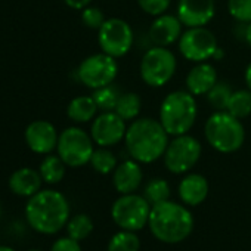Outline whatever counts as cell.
<instances>
[{"instance_id": "16", "label": "cell", "mask_w": 251, "mask_h": 251, "mask_svg": "<svg viewBox=\"0 0 251 251\" xmlns=\"http://www.w3.org/2000/svg\"><path fill=\"white\" fill-rule=\"evenodd\" d=\"M182 28H183V24L180 23L177 15L163 14V15L155 17V20L151 23L148 37L154 46L169 48L173 43L179 42L183 33Z\"/></svg>"}, {"instance_id": "25", "label": "cell", "mask_w": 251, "mask_h": 251, "mask_svg": "<svg viewBox=\"0 0 251 251\" xmlns=\"http://www.w3.org/2000/svg\"><path fill=\"white\" fill-rule=\"evenodd\" d=\"M89 164L92 166V169L96 173H99V175H109L118 166V160H117V157L114 155L112 151H109L108 148L99 147L98 150L93 151Z\"/></svg>"}, {"instance_id": "32", "label": "cell", "mask_w": 251, "mask_h": 251, "mask_svg": "<svg viewBox=\"0 0 251 251\" xmlns=\"http://www.w3.org/2000/svg\"><path fill=\"white\" fill-rule=\"evenodd\" d=\"M106 21L103 12L96 8V6H87L81 11V23L84 24V27L90 28V30H99L103 23Z\"/></svg>"}, {"instance_id": "24", "label": "cell", "mask_w": 251, "mask_h": 251, "mask_svg": "<svg viewBox=\"0 0 251 251\" xmlns=\"http://www.w3.org/2000/svg\"><path fill=\"white\" fill-rule=\"evenodd\" d=\"M226 111L239 120L250 117L251 115V92L248 89L233 90Z\"/></svg>"}, {"instance_id": "39", "label": "cell", "mask_w": 251, "mask_h": 251, "mask_svg": "<svg viewBox=\"0 0 251 251\" xmlns=\"http://www.w3.org/2000/svg\"><path fill=\"white\" fill-rule=\"evenodd\" d=\"M27 251H42V250H37V248H33V250H27Z\"/></svg>"}, {"instance_id": "17", "label": "cell", "mask_w": 251, "mask_h": 251, "mask_svg": "<svg viewBox=\"0 0 251 251\" xmlns=\"http://www.w3.org/2000/svg\"><path fill=\"white\" fill-rule=\"evenodd\" d=\"M144 180V172L141 163L136 160H124L112 172V185L121 195L136 192Z\"/></svg>"}, {"instance_id": "3", "label": "cell", "mask_w": 251, "mask_h": 251, "mask_svg": "<svg viewBox=\"0 0 251 251\" xmlns=\"http://www.w3.org/2000/svg\"><path fill=\"white\" fill-rule=\"evenodd\" d=\"M148 226L158 241L177 244L192 233L194 216L185 205L167 200L152 205Z\"/></svg>"}, {"instance_id": "38", "label": "cell", "mask_w": 251, "mask_h": 251, "mask_svg": "<svg viewBox=\"0 0 251 251\" xmlns=\"http://www.w3.org/2000/svg\"><path fill=\"white\" fill-rule=\"evenodd\" d=\"M0 251H15V250L8 245H0Z\"/></svg>"}, {"instance_id": "23", "label": "cell", "mask_w": 251, "mask_h": 251, "mask_svg": "<svg viewBox=\"0 0 251 251\" xmlns=\"http://www.w3.org/2000/svg\"><path fill=\"white\" fill-rule=\"evenodd\" d=\"M142 109V99L135 92H123L120 95V99L115 106V112L124 120V121H133L139 118Z\"/></svg>"}, {"instance_id": "34", "label": "cell", "mask_w": 251, "mask_h": 251, "mask_svg": "<svg viewBox=\"0 0 251 251\" xmlns=\"http://www.w3.org/2000/svg\"><path fill=\"white\" fill-rule=\"evenodd\" d=\"M50 251H81V247H80L78 241H75L70 236H64L53 242Z\"/></svg>"}, {"instance_id": "40", "label": "cell", "mask_w": 251, "mask_h": 251, "mask_svg": "<svg viewBox=\"0 0 251 251\" xmlns=\"http://www.w3.org/2000/svg\"><path fill=\"white\" fill-rule=\"evenodd\" d=\"M0 216H2V204H0Z\"/></svg>"}, {"instance_id": "11", "label": "cell", "mask_w": 251, "mask_h": 251, "mask_svg": "<svg viewBox=\"0 0 251 251\" xmlns=\"http://www.w3.org/2000/svg\"><path fill=\"white\" fill-rule=\"evenodd\" d=\"M117 74H118L117 59L103 52L93 53L84 58L77 68V77L80 83H83L86 87L92 90L112 84Z\"/></svg>"}, {"instance_id": "4", "label": "cell", "mask_w": 251, "mask_h": 251, "mask_svg": "<svg viewBox=\"0 0 251 251\" xmlns=\"http://www.w3.org/2000/svg\"><path fill=\"white\" fill-rule=\"evenodd\" d=\"M198 117L195 96L188 90L170 92L160 106V123L169 136L186 135Z\"/></svg>"}, {"instance_id": "37", "label": "cell", "mask_w": 251, "mask_h": 251, "mask_svg": "<svg viewBox=\"0 0 251 251\" xmlns=\"http://www.w3.org/2000/svg\"><path fill=\"white\" fill-rule=\"evenodd\" d=\"M244 78H245V84H247V89L251 92V62L247 65L245 68V74H244Z\"/></svg>"}, {"instance_id": "5", "label": "cell", "mask_w": 251, "mask_h": 251, "mask_svg": "<svg viewBox=\"0 0 251 251\" xmlns=\"http://www.w3.org/2000/svg\"><path fill=\"white\" fill-rule=\"evenodd\" d=\"M208 145L220 154H233L245 142V129L239 118L227 111H214L204 124Z\"/></svg>"}, {"instance_id": "9", "label": "cell", "mask_w": 251, "mask_h": 251, "mask_svg": "<svg viewBox=\"0 0 251 251\" xmlns=\"http://www.w3.org/2000/svg\"><path fill=\"white\" fill-rule=\"evenodd\" d=\"M201 154L202 147L197 138L189 133L173 136L163 155L164 166L173 175H185L195 167L201 158Z\"/></svg>"}, {"instance_id": "36", "label": "cell", "mask_w": 251, "mask_h": 251, "mask_svg": "<svg viewBox=\"0 0 251 251\" xmlns=\"http://www.w3.org/2000/svg\"><path fill=\"white\" fill-rule=\"evenodd\" d=\"M250 48H251V21L245 24V31H244V40Z\"/></svg>"}, {"instance_id": "31", "label": "cell", "mask_w": 251, "mask_h": 251, "mask_svg": "<svg viewBox=\"0 0 251 251\" xmlns=\"http://www.w3.org/2000/svg\"><path fill=\"white\" fill-rule=\"evenodd\" d=\"M227 12L236 23H250L251 0H227Z\"/></svg>"}, {"instance_id": "33", "label": "cell", "mask_w": 251, "mask_h": 251, "mask_svg": "<svg viewBox=\"0 0 251 251\" xmlns=\"http://www.w3.org/2000/svg\"><path fill=\"white\" fill-rule=\"evenodd\" d=\"M136 2L145 14H148L154 18L166 14L172 5V0H136Z\"/></svg>"}, {"instance_id": "10", "label": "cell", "mask_w": 251, "mask_h": 251, "mask_svg": "<svg viewBox=\"0 0 251 251\" xmlns=\"http://www.w3.org/2000/svg\"><path fill=\"white\" fill-rule=\"evenodd\" d=\"M135 36L130 24L121 18H108L98 30V45L100 50L112 58H123L133 46Z\"/></svg>"}, {"instance_id": "29", "label": "cell", "mask_w": 251, "mask_h": 251, "mask_svg": "<svg viewBox=\"0 0 251 251\" xmlns=\"http://www.w3.org/2000/svg\"><path fill=\"white\" fill-rule=\"evenodd\" d=\"M67 232L68 236L75 239V241H83L86 239L92 232H93V220L87 214H75L71 217L67 223Z\"/></svg>"}, {"instance_id": "14", "label": "cell", "mask_w": 251, "mask_h": 251, "mask_svg": "<svg viewBox=\"0 0 251 251\" xmlns=\"http://www.w3.org/2000/svg\"><path fill=\"white\" fill-rule=\"evenodd\" d=\"M24 138L27 147L33 152L40 155H48L56 150L59 133L50 121L36 120L27 126Z\"/></svg>"}, {"instance_id": "12", "label": "cell", "mask_w": 251, "mask_h": 251, "mask_svg": "<svg viewBox=\"0 0 251 251\" xmlns=\"http://www.w3.org/2000/svg\"><path fill=\"white\" fill-rule=\"evenodd\" d=\"M179 52L180 55L194 62H205L214 58V53L219 49L217 39L213 31L205 27H191L186 28L179 39Z\"/></svg>"}, {"instance_id": "27", "label": "cell", "mask_w": 251, "mask_h": 251, "mask_svg": "<svg viewBox=\"0 0 251 251\" xmlns=\"http://www.w3.org/2000/svg\"><path fill=\"white\" fill-rule=\"evenodd\" d=\"M121 93L123 92H120L118 87H115L114 84H108V86L95 89L93 93H92V98H93L98 109L100 112H106V111H114L115 109Z\"/></svg>"}, {"instance_id": "20", "label": "cell", "mask_w": 251, "mask_h": 251, "mask_svg": "<svg viewBox=\"0 0 251 251\" xmlns=\"http://www.w3.org/2000/svg\"><path fill=\"white\" fill-rule=\"evenodd\" d=\"M42 183L43 179L40 172L30 167L18 169L9 177V189L18 197H33L42 189Z\"/></svg>"}, {"instance_id": "15", "label": "cell", "mask_w": 251, "mask_h": 251, "mask_svg": "<svg viewBox=\"0 0 251 251\" xmlns=\"http://www.w3.org/2000/svg\"><path fill=\"white\" fill-rule=\"evenodd\" d=\"M216 15V0H179L177 18L183 27H205Z\"/></svg>"}, {"instance_id": "35", "label": "cell", "mask_w": 251, "mask_h": 251, "mask_svg": "<svg viewBox=\"0 0 251 251\" xmlns=\"http://www.w3.org/2000/svg\"><path fill=\"white\" fill-rule=\"evenodd\" d=\"M65 5L71 9H75V11H83L84 8L90 6V3L93 0H64Z\"/></svg>"}, {"instance_id": "6", "label": "cell", "mask_w": 251, "mask_h": 251, "mask_svg": "<svg viewBox=\"0 0 251 251\" xmlns=\"http://www.w3.org/2000/svg\"><path fill=\"white\" fill-rule=\"evenodd\" d=\"M176 68L177 59L170 49L163 46H152L144 53L139 73L147 86L163 87L173 78Z\"/></svg>"}, {"instance_id": "28", "label": "cell", "mask_w": 251, "mask_h": 251, "mask_svg": "<svg viewBox=\"0 0 251 251\" xmlns=\"http://www.w3.org/2000/svg\"><path fill=\"white\" fill-rule=\"evenodd\" d=\"M232 87L229 83L226 81H220L217 80V83L210 89V92L205 95L208 103L211 105V108H214V111H226L229 99L232 96Z\"/></svg>"}, {"instance_id": "2", "label": "cell", "mask_w": 251, "mask_h": 251, "mask_svg": "<svg viewBox=\"0 0 251 251\" xmlns=\"http://www.w3.org/2000/svg\"><path fill=\"white\" fill-rule=\"evenodd\" d=\"M25 219L39 233L55 235L70 220V204L64 194L55 189H40L28 198Z\"/></svg>"}, {"instance_id": "7", "label": "cell", "mask_w": 251, "mask_h": 251, "mask_svg": "<svg viewBox=\"0 0 251 251\" xmlns=\"http://www.w3.org/2000/svg\"><path fill=\"white\" fill-rule=\"evenodd\" d=\"M152 205L144 195L124 194L117 198L111 207L114 223L123 230H141L148 225Z\"/></svg>"}, {"instance_id": "1", "label": "cell", "mask_w": 251, "mask_h": 251, "mask_svg": "<svg viewBox=\"0 0 251 251\" xmlns=\"http://www.w3.org/2000/svg\"><path fill=\"white\" fill-rule=\"evenodd\" d=\"M169 142V133L160 120L151 117H139L130 121L124 136V145L130 158L141 164H151L163 158Z\"/></svg>"}, {"instance_id": "18", "label": "cell", "mask_w": 251, "mask_h": 251, "mask_svg": "<svg viewBox=\"0 0 251 251\" xmlns=\"http://www.w3.org/2000/svg\"><path fill=\"white\" fill-rule=\"evenodd\" d=\"M217 80L219 78L214 65L205 61V62L195 64L189 70L185 78V84H186V90L191 92L194 96H202L210 92V89L217 83Z\"/></svg>"}, {"instance_id": "8", "label": "cell", "mask_w": 251, "mask_h": 251, "mask_svg": "<svg viewBox=\"0 0 251 251\" xmlns=\"http://www.w3.org/2000/svg\"><path fill=\"white\" fill-rule=\"evenodd\" d=\"M95 142L90 133L84 132L77 126H71L59 133L56 152L67 167H83L89 164L95 151Z\"/></svg>"}, {"instance_id": "19", "label": "cell", "mask_w": 251, "mask_h": 251, "mask_svg": "<svg viewBox=\"0 0 251 251\" xmlns=\"http://www.w3.org/2000/svg\"><path fill=\"white\" fill-rule=\"evenodd\" d=\"M179 198L183 204L195 207L205 201L208 195V182L202 175L188 173L179 183Z\"/></svg>"}, {"instance_id": "26", "label": "cell", "mask_w": 251, "mask_h": 251, "mask_svg": "<svg viewBox=\"0 0 251 251\" xmlns=\"http://www.w3.org/2000/svg\"><path fill=\"white\" fill-rule=\"evenodd\" d=\"M141 250V239L132 230L117 232L111 236L106 251H139Z\"/></svg>"}, {"instance_id": "13", "label": "cell", "mask_w": 251, "mask_h": 251, "mask_svg": "<svg viewBox=\"0 0 251 251\" xmlns=\"http://www.w3.org/2000/svg\"><path fill=\"white\" fill-rule=\"evenodd\" d=\"M127 121H124L115 111H106L96 115L90 126V136L98 147L109 148L124 141Z\"/></svg>"}, {"instance_id": "30", "label": "cell", "mask_w": 251, "mask_h": 251, "mask_svg": "<svg viewBox=\"0 0 251 251\" xmlns=\"http://www.w3.org/2000/svg\"><path fill=\"white\" fill-rule=\"evenodd\" d=\"M144 197L147 198V201L151 205L160 204L163 201H167L170 197V186L167 183V180L161 179V177H155L151 179L144 189Z\"/></svg>"}, {"instance_id": "22", "label": "cell", "mask_w": 251, "mask_h": 251, "mask_svg": "<svg viewBox=\"0 0 251 251\" xmlns=\"http://www.w3.org/2000/svg\"><path fill=\"white\" fill-rule=\"evenodd\" d=\"M65 167H67V164L61 160V157L58 154L56 155L48 154L43 158V161L40 163L39 172H40L43 182H46L49 185H56L64 179Z\"/></svg>"}, {"instance_id": "21", "label": "cell", "mask_w": 251, "mask_h": 251, "mask_svg": "<svg viewBox=\"0 0 251 251\" xmlns=\"http://www.w3.org/2000/svg\"><path fill=\"white\" fill-rule=\"evenodd\" d=\"M99 109H98L92 95L90 96H77V98L71 99L67 106L68 118L77 124H84V123L93 121Z\"/></svg>"}]
</instances>
